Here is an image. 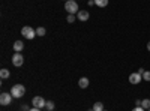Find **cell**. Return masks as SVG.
<instances>
[{
    "mask_svg": "<svg viewBox=\"0 0 150 111\" xmlns=\"http://www.w3.org/2000/svg\"><path fill=\"white\" fill-rule=\"evenodd\" d=\"M141 80H143V75H140L138 72H132L131 75H129V83L131 84H140L141 83Z\"/></svg>",
    "mask_w": 150,
    "mask_h": 111,
    "instance_id": "cell-7",
    "label": "cell"
},
{
    "mask_svg": "<svg viewBox=\"0 0 150 111\" xmlns=\"http://www.w3.org/2000/svg\"><path fill=\"white\" fill-rule=\"evenodd\" d=\"M24 63V57L21 56V53H15L14 56H12V65L17 66V68H21Z\"/></svg>",
    "mask_w": 150,
    "mask_h": 111,
    "instance_id": "cell-5",
    "label": "cell"
},
{
    "mask_svg": "<svg viewBox=\"0 0 150 111\" xmlns=\"http://www.w3.org/2000/svg\"><path fill=\"white\" fill-rule=\"evenodd\" d=\"M21 35H23L26 39H33L35 36H36V30H33V29L29 27V26H24V27L21 29Z\"/></svg>",
    "mask_w": 150,
    "mask_h": 111,
    "instance_id": "cell-3",
    "label": "cell"
},
{
    "mask_svg": "<svg viewBox=\"0 0 150 111\" xmlns=\"http://www.w3.org/2000/svg\"><path fill=\"white\" fill-rule=\"evenodd\" d=\"M143 80H144V81H150V71H144V74H143Z\"/></svg>",
    "mask_w": 150,
    "mask_h": 111,
    "instance_id": "cell-17",
    "label": "cell"
},
{
    "mask_svg": "<svg viewBox=\"0 0 150 111\" xmlns=\"http://www.w3.org/2000/svg\"><path fill=\"white\" fill-rule=\"evenodd\" d=\"M12 98H14V96L11 95V92L9 93L8 92H3L2 95H0V104H2V105H9L12 102Z\"/></svg>",
    "mask_w": 150,
    "mask_h": 111,
    "instance_id": "cell-6",
    "label": "cell"
},
{
    "mask_svg": "<svg viewBox=\"0 0 150 111\" xmlns=\"http://www.w3.org/2000/svg\"><path fill=\"white\" fill-rule=\"evenodd\" d=\"M9 77H11V72H9V69H6V68L0 69V78H2V80H8Z\"/></svg>",
    "mask_w": 150,
    "mask_h": 111,
    "instance_id": "cell-10",
    "label": "cell"
},
{
    "mask_svg": "<svg viewBox=\"0 0 150 111\" xmlns=\"http://www.w3.org/2000/svg\"><path fill=\"white\" fill-rule=\"evenodd\" d=\"M147 50H149V51H150V41H149V42H147Z\"/></svg>",
    "mask_w": 150,
    "mask_h": 111,
    "instance_id": "cell-25",
    "label": "cell"
},
{
    "mask_svg": "<svg viewBox=\"0 0 150 111\" xmlns=\"http://www.w3.org/2000/svg\"><path fill=\"white\" fill-rule=\"evenodd\" d=\"M95 5V0H89V6H93Z\"/></svg>",
    "mask_w": 150,
    "mask_h": 111,
    "instance_id": "cell-23",
    "label": "cell"
},
{
    "mask_svg": "<svg viewBox=\"0 0 150 111\" xmlns=\"http://www.w3.org/2000/svg\"><path fill=\"white\" fill-rule=\"evenodd\" d=\"M93 111H104V104L102 102H96L93 105Z\"/></svg>",
    "mask_w": 150,
    "mask_h": 111,
    "instance_id": "cell-14",
    "label": "cell"
},
{
    "mask_svg": "<svg viewBox=\"0 0 150 111\" xmlns=\"http://www.w3.org/2000/svg\"><path fill=\"white\" fill-rule=\"evenodd\" d=\"M45 104H47V101L44 99L42 96H35L33 99H32V105H33L35 108L42 110V108H45Z\"/></svg>",
    "mask_w": 150,
    "mask_h": 111,
    "instance_id": "cell-4",
    "label": "cell"
},
{
    "mask_svg": "<svg viewBox=\"0 0 150 111\" xmlns=\"http://www.w3.org/2000/svg\"><path fill=\"white\" fill-rule=\"evenodd\" d=\"M23 111H30V108L27 107V105H23V108H21Z\"/></svg>",
    "mask_w": 150,
    "mask_h": 111,
    "instance_id": "cell-20",
    "label": "cell"
},
{
    "mask_svg": "<svg viewBox=\"0 0 150 111\" xmlns=\"http://www.w3.org/2000/svg\"><path fill=\"white\" fill-rule=\"evenodd\" d=\"M11 95L14 96V98H17V99H20V98H23L24 95H26V87H24L23 84H15V86H12Z\"/></svg>",
    "mask_w": 150,
    "mask_h": 111,
    "instance_id": "cell-1",
    "label": "cell"
},
{
    "mask_svg": "<svg viewBox=\"0 0 150 111\" xmlns=\"http://www.w3.org/2000/svg\"><path fill=\"white\" fill-rule=\"evenodd\" d=\"M90 18V14L87 11H78V14H77V20L80 21H87Z\"/></svg>",
    "mask_w": 150,
    "mask_h": 111,
    "instance_id": "cell-8",
    "label": "cell"
},
{
    "mask_svg": "<svg viewBox=\"0 0 150 111\" xmlns=\"http://www.w3.org/2000/svg\"><path fill=\"white\" fill-rule=\"evenodd\" d=\"M45 108H47L48 111H53V110H54V102H53V101H47Z\"/></svg>",
    "mask_w": 150,
    "mask_h": 111,
    "instance_id": "cell-15",
    "label": "cell"
},
{
    "mask_svg": "<svg viewBox=\"0 0 150 111\" xmlns=\"http://www.w3.org/2000/svg\"><path fill=\"white\" fill-rule=\"evenodd\" d=\"M23 48H24V44H23L21 41H15V42H14V50H15V53H21Z\"/></svg>",
    "mask_w": 150,
    "mask_h": 111,
    "instance_id": "cell-11",
    "label": "cell"
},
{
    "mask_svg": "<svg viewBox=\"0 0 150 111\" xmlns=\"http://www.w3.org/2000/svg\"><path fill=\"white\" fill-rule=\"evenodd\" d=\"M65 9L68 11V14H78V3L75 2V0H68V2L65 3Z\"/></svg>",
    "mask_w": 150,
    "mask_h": 111,
    "instance_id": "cell-2",
    "label": "cell"
},
{
    "mask_svg": "<svg viewBox=\"0 0 150 111\" xmlns=\"http://www.w3.org/2000/svg\"><path fill=\"white\" fill-rule=\"evenodd\" d=\"M144 71H146V69H143V68H140V69H138V71H137V72H138V74H140V75H143V74H144Z\"/></svg>",
    "mask_w": 150,
    "mask_h": 111,
    "instance_id": "cell-21",
    "label": "cell"
},
{
    "mask_svg": "<svg viewBox=\"0 0 150 111\" xmlns=\"http://www.w3.org/2000/svg\"><path fill=\"white\" fill-rule=\"evenodd\" d=\"M132 111H144V108L143 107H135V108H132Z\"/></svg>",
    "mask_w": 150,
    "mask_h": 111,
    "instance_id": "cell-19",
    "label": "cell"
},
{
    "mask_svg": "<svg viewBox=\"0 0 150 111\" xmlns=\"http://www.w3.org/2000/svg\"><path fill=\"white\" fill-rule=\"evenodd\" d=\"M104 111H108V110H104Z\"/></svg>",
    "mask_w": 150,
    "mask_h": 111,
    "instance_id": "cell-26",
    "label": "cell"
},
{
    "mask_svg": "<svg viewBox=\"0 0 150 111\" xmlns=\"http://www.w3.org/2000/svg\"><path fill=\"white\" fill-rule=\"evenodd\" d=\"M66 2H68V0H66Z\"/></svg>",
    "mask_w": 150,
    "mask_h": 111,
    "instance_id": "cell-27",
    "label": "cell"
},
{
    "mask_svg": "<svg viewBox=\"0 0 150 111\" xmlns=\"http://www.w3.org/2000/svg\"><path fill=\"white\" fill-rule=\"evenodd\" d=\"M149 111H150V110H149Z\"/></svg>",
    "mask_w": 150,
    "mask_h": 111,
    "instance_id": "cell-28",
    "label": "cell"
},
{
    "mask_svg": "<svg viewBox=\"0 0 150 111\" xmlns=\"http://www.w3.org/2000/svg\"><path fill=\"white\" fill-rule=\"evenodd\" d=\"M75 20H77V17H75L74 14H68V18H66V21H68V23H74Z\"/></svg>",
    "mask_w": 150,
    "mask_h": 111,
    "instance_id": "cell-18",
    "label": "cell"
},
{
    "mask_svg": "<svg viewBox=\"0 0 150 111\" xmlns=\"http://www.w3.org/2000/svg\"><path fill=\"white\" fill-rule=\"evenodd\" d=\"M95 5L98 8H107L108 6V0H95Z\"/></svg>",
    "mask_w": 150,
    "mask_h": 111,
    "instance_id": "cell-12",
    "label": "cell"
},
{
    "mask_svg": "<svg viewBox=\"0 0 150 111\" xmlns=\"http://www.w3.org/2000/svg\"><path fill=\"white\" fill-rule=\"evenodd\" d=\"M45 33H47V30H45L44 27H38V29H36V35H38V36H45Z\"/></svg>",
    "mask_w": 150,
    "mask_h": 111,
    "instance_id": "cell-16",
    "label": "cell"
},
{
    "mask_svg": "<svg viewBox=\"0 0 150 111\" xmlns=\"http://www.w3.org/2000/svg\"><path fill=\"white\" fill-rule=\"evenodd\" d=\"M78 86L81 89H87V87H89V78H87V77H81L78 80Z\"/></svg>",
    "mask_w": 150,
    "mask_h": 111,
    "instance_id": "cell-9",
    "label": "cell"
},
{
    "mask_svg": "<svg viewBox=\"0 0 150 111\" xmlns=\"http://www.w3.org/2000/svg\"><path fill=\"white\" fill-rule=\"evenodd\" d=\"M141 107L144 110H150V99H149V98H146V99L141 101Z\"/></svg>",
    "mask_w": 150,
    "mask_h": 111,
    "instance_id": "cell-13",
    "label": "cell"
},
{
    "mask_svg": "<svg viewBox=\"0 0 150 111\" xmlns=\"http://www.w3.org/2000/svg\"><path fill=\"white\" fill-rule=\"evenodd\" d=\"M30 111H41V110H39V108H35V107H33V108H30Z\"/></svg>",
    "mask_w": 150,
    "mask_h": 111,
    "instance_id": "cell-24",
    "label": "cell"
},
{
    "mask_svg": "<svg viewBox=\"0 0 150 111\" xmlns=\"http://www.w3.org/2000/svg\"><path fill=\"white\" fill-rule=\"evenodd\" d=\"M135 104H137V107H141V101H140V99H137Z\"/></svg>",
    "mask_w": 150,
    "mask_h": 111,
    "instance_id": "cell-22",
    "label": "cell"
}]
</instances>
